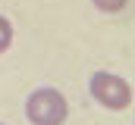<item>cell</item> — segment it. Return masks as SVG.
Returning <instances> with one entry per match:
<instances>
[{
  "instance_id": "6da1fadb",
  "label": "cell",
  "mask_w": 135,
  "mask_h": 125,
  "mask_svg": "<svg viewBox=\"0 0 135 125\" xmlns=\"http://www.w3.org/2000/svg\"><path fill=\"white\" fill-rule=\"evenodd\" d=\"M69 116V103L57 88H35L25 97V119L32 125H63Z\"/></svg>"
},
{
  "instance_id": "7a4b0ae2",
  "label": "cell",
  "mask_w": 135,
  "mask_h": 125,
  "mask_svg": "<svg viewBox=\"0 0 135 125\" xmlns=\"http://www.w3.org/2000/svg\"><path fill=\"white\" fill-rule=\"evenodd\" d=\"M88 91L91 97L101 103L104 110H126L129 103H132V88H129V81L123 78V75H116V72H94L91 75V81H88Z\"/></svg>"
},
{
  "instance_id": "3957f363",
  "label": "cell",
  "mask_w": 135,
  "mask_h": 125,
  "mask_svg": "<svg viewBox=\"0 0 135 125\" xmlns=\"http://www.w3.org/2000/svg\"><path fill=\"white\" fill-rule=\"evenodd\" d=\"M9 44H13V25L6 16H0V53H6Z\"/></svg>"
},
{
  "instance_id": "277c9868",
  "label": "cell",
  "mask_w": 135,
  "mask_h": 125,
  "mask_svg": "<svg viewBox=\"0 0 135 125\" xmlns=\"http://www.w3.org/2000/svg\"><path fill=\"white\" fill-rule=\"evenodd\" d=\"M94 3V9H101V13H119L129 0H91Z\"/></svg>"
},
{
  "instance_id": "5b68a950",
  "label": "cell",
  "mask_w": 135,
  "mask_h": 125,
  "mask_svg": "<svg viewBox=\"0 0 135 125\" xmlns=\"http://www.w3.org/2000/svg\"><path fill=\"white\" fill-rule=\"evenodd\" d=\"M0 125H3V122H0Z\"/></svg>"
}]
</instances>
